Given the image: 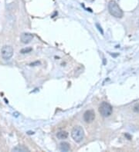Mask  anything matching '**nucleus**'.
<instances>
[{
  "mask_svg": "<svg viewBox=\"0 0 139 152\" xmlns=\"http://www.w3.org/2000/svg\"><path fill=\"white\" fill-rule=\"evenodd\" d=\"M107 7H108L109 12L111 13V15H113L114 17L117 18V19L122 18L123 15H124L123 11L121 10V9L120 8L118 4H117L115 1H114V0L110 1Z\"/></svg>",
  "mask_w": 139,
  "mask_h": 152,
  "instance_id": "nucleus-1",
  "label": "nucleus"
},
{
  "mask_svg": "<svg viewBox=\"0 0 139 152\" xmlns=\"http://www.w3.org/2000/svg\"><path fill=\"white\" fill-rule=\"evenodd\" d=\"M71 137L74 139V142L77 143H80L84 138V131L82 127L76 126L74 128L71 132Z\"/></svg>",
  "mask_w": 139,
  "mask_h": 152,
  "instance_id": "nucleus-2",
  "label": "nucleus"
},
{
  "mask_svg": "<svg viewBox=\"0 0 139 152\" xmlns=\"http://www.w3.org/2000/svg\"><path fill=\"white\" fill-rule=\"evenodd\" d=\"M32 50H33L32 49V48H26V49H22L20 51V52L22 54L29 53V52H30Z\"/></svg>",
  "mask_w": 139,
  "mask_h": 152,
  "instance_id": "nucleus-10",
  "label": "nucleus"
},
{
  "mask_svg": "<svg viewBox=\"0 0 139 152\" xmlns=\"http://www.w3.org/2000/svg\"><path fill=\"white\" fill-rule=\"evenodd\" d=\"M13 151L25 152V151H29V149L22 145H18V146H16V147H15L14 148H13Z\"/></svg>",
  "mask_w": 139,
  "mask_h": 152,
  "instance_id": "nucleus-9",
  "label": "nucleus"
},
{
  "mask_svg": "<svg viewBox=\"0 0 139 152\" xmlns=\"http://www.w3.org/2000/svg\"><path fill=\"white\" fill-rule=\"evenodd\" d=\"M70 149V144L67 142H61L60 144V150L61 151H69Z\"/></svg>",
  "mask_w": 139,
  "mask_h": 152,
  "instance_id": "nucleus-7",
  "label": "nucleus"
},
{
  "mask_svg": "<svg viewBox=\"0 0 139 152\" xmlns=\"http://www.w3.org/2000/svg\"><path fill=\"white\" fill-rule=\"evenodd\" d=\"M138 24H139V22H138Z\"/></svg>",
  "mask_w": 139,
  "mask_h": 152,
  "instance_id": "nucleus-14",
  "label": "nucleus"
},
{
  "mask_svg": "<svg viewBox=\"0 0 139 152\" xmlns=\"http://www.w3.org/2000/svg\"><path fill=\"white\" fill-rule=\"evenodd\" d=\"M1 55L3 59L9 60L13 56V49L10 45H5L2 48L1 50Z\"/></svg>",
  "mask_w": 139,
  "mask_h": 152,
  "instance_id": "nucleus-4",
  "label": "nucleus"
},
{
  "mask_svg": "<svg viewBox=\"0 0 139 152\" xmlns=\"http://www.w3.org/2000/svg\"><path fill=\"white\" fill-rule=\"evenodd\" d=\"M134 111H135V112H139V104L136 105L135 107H134Z\"/></svg>",
  "mask_w": 139,
  "mask_h": 152,
  "instance_id": "nucleus-12",
  "label": "nucleus"
},
{
  "mask_svg": "<svg viewBox=\"0 0 139 152\" xmlns=\"http://www.w3.org/2000/svg\"><path fill=\"white\" fill-rule=\"evenodd\" d=\"M98 110H99V112H100V114L103 117L107 118V117H109L110 115H111L112 112H113V108L109 103L104 101V102L100 104Z\"/></svg>",
  "mask_w": 139,
  "mask_h": 152,
  "instance_id": "nucleus-3",
  "label": "nucleus"
},
{
  "mask_svg": "<svg viewBox=\"0 0 139 152\" xmlns=\"http://www.w3.org/2000/svg\"><path fill=\"white\" fill-rule=\"evenodd\" d=\"M57 138H59L60 140L67 139L68 137V133L67 132V131H59V132L57 134Z\"/></svg>",
  "mask_w": 139,
  "mask_h": 152,
  "instance_id": "nucleus-8",
  "label": "nucleus"
},
{
  "mask_svg": "<svg viewBox=\"0 0 139 152\" xmlns=\"http://www.w3.org/2000/svg\"><path fill=\"white\" fill-rule=\"evenodd\" d=\"M33 35L31 33H22L20 36V40L24 44H28L33 40Z\"/></svg>",
  "mask_w": 139,
  "mask_h": 152,
  "instance_id": "nucleus-6",
  "label": "nucleus"
},
{
  "mask_svg": "<svg viewBox=\"0 0 139 152\" xmlns=\"http://www.w3.org/2000/svg\"><path fill=\"white\" fill-rule=\"evenodd\" d=\"M96 26H97V28H98V30H99L100 32H101V34L104 35V31H103L102 28H101V27H100V25H99V24H98V23H97V24H96Z\"/></svg>",
  "mask_w": 139,
  "mask_h": 152,
  "instance_id": "nucleus-11",
  "label": "nucleus"
},
{
  "mask_svg": "<svg viewBox=\"0 0 139 152\" xmlns=\"http://www.w3.org/2000/svg\"><path fill=\"white\" fill-rule=\"evenodd\" d=\"M28 134H29V135H33V134H34V132H31V131H29Z\"/></svg>",
  "mask_w": 139,
  "mask_h": 152,
  "instance_id": "nucleus-13",
  "label": "nucleus"
},
{
  "mask_svg": "<svg viewBox=\"0 0 139 152\" xmlns=\"http://www.w3.org/2000/svg\"><path fill=\"white\" fill-rule=\"evenodd\" d=\"M95 119V113L93 110H87L84 114V120L87 123H91Z\"/></svg>",
  "mask_w": 139,
  "mask_h": 152,
  "instance_id": "nucleus-5",
  "label": "nucleus"
}]
</instances>
